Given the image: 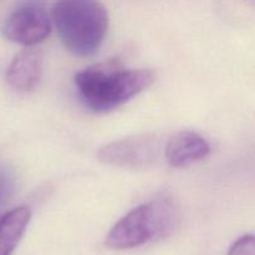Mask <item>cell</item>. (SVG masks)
<instances>
[{"instance_id": "cell-2", "label": "cell", "mask_w": 255, "mask_h": 255, "mask_svg": "<svg viewBox=\"0 0 255 255\" xmlns=\"http://www.w3.org/2000/svg\"><path fill=\"white\" fill-rule=\"evenodd\" d=\"M51 16L62 45L71 54L92 56L104 44L109 12L100 0H56Z\"/></svg>"}, {"instance_id": "cell-5", "label": "cell", "mask_w": 255, "mask_h": 255, "mask_svg": "<svg viewBox=\"0 0 255 255\" xmlns=\"http://www.w3.org/2000/svg\"><path fill=\"white\" fill-rule=\"evenodd\" d=\"M51 32V19L44 5L27 0L15 7L2 25V35L7 40L24 46H34L44 41Z\"/></svg>"}, {"instance_id": "cell-1", "label": "cell", "mask_w": 255, "mask_h": 255, "mask_svg": "<svg viewBox=\"0 0 255 255\" xmlns=\"http://www.w3.org/2000/svg\"><path fill=\"white\" fill-rule=\"evenodd\" d=\"M156 75L148 69H124L115 60L77 72L75 86L85 107L104 114L116 110L148 89Z\"/></svg>"}, {"instance_id": "cell-8", "label": "cell", "mask_w": 255, "mask_h": 255, "mask_svg": "<svg viewBox=\"0 0 255 255\" xmlns=\"http://www.w3.org/2000/svg\"><path fill=\"white\" fill-rule=\"evenodd\" d=\"M31 219V211L21 206L0 217V255H11Z\"/></svg>"}, {"instance_id": "cell-9", "label": "cell", "mask_w": 255, "mask_h": 255, "mask_svg": "<svg viewBox=\"0 0 255 255\" xmlns=\"http://www.w3.org/2000/svg\"><path fill=\"white\" fill-rule=\"evenodd\" d=\"M227 255H255V234H246L237 239Z\"/></svg>"}, {"instance_id": "cell-6", "label": "cell", "mask_w": 255, "mask_h": 255, "mask_svg": "<svg viewBox=\"0 0 255 255\" xmlns=\"http://www.w3.org/2000/svg\"><path fill=\"white\" fill-rule=\"evenodd\" d=\"M211 144L203 136L192 131H182L169 138L164 148V156L169 166L183 168L207 158Z\"/></svg>"}, {"instance_id": "cell-3", "label": "cell", "mask_w": 255, "mask_h": 255, "mask_svg": "<svg viewBox=\"0 0 255 255\" xmlns=\"http://www.w3.org/2000/svg\"><path fill=\"white\" fill-rule=\"evenodd\" d=\"M179 211L168 194L136 207L122 217L107 233L105 243L114 251L138 248L149 242L167 238L177 229Z\"/></svg>"}, {"instance_id": "cell-4", "label": "cell", "mask_w": 255, "mask_h": 255, "mask_svg": "<svg viewBox=\"0 0 255 255\" xmlns=\"http://www.w3.org/2000/svg\"><path fill=\"white\" fill-rule=\"evenodd\" d=\"M159 139L151 133L117 139L97 152L100 162L127 169H141L156 163L159 156Z\"/></svg>"}, {"instance_id": "cell-7", "label": "cell", "mask_w": 255, "mask_h": 255, "mask_svg": "<svg viewBox=\"0 0 255 255\" xmlns=\"http://www.w3.org/2000/svg\"><path fill=\"white\" fill-rule=\"evenodd\" d=\"M42 57L36 50H25L17 54L6 70L7 84L19 91H31L41 81Z\"/></svg>"}, {"instance_id": "cell-10", "label": "cell", "mask_w": 255, "mask_h": 255, "mask_svg": "<svg viewBox=\"0 0 255 255\" xmlns=\"http://www.w3.org/2000/svg\"><path fill=\"white\" fill-rule=\"evenodd\" d=\"M12 188H14V184H12L11 176H10L6 169L2 168V166H0V209L10 199Z\"/></svg>"}]
</instances>
